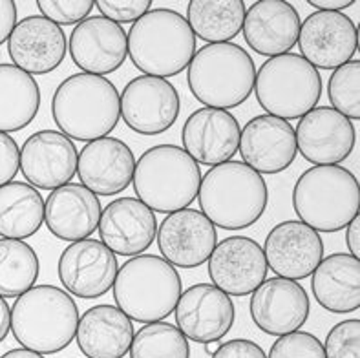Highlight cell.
I'll return each instance as SVG.
<instances>
[{
  "mask_svg": "<svg viewBox=\"0 0 360 358\" xmlns=\"http://www.w3.org/2000/svg\"><path fill=\"white\" fill-rule=\"evenodd\" d=\"M9 329H11V309L8 302L0 296V344L8 338Z\"/></svg>",
  "mask_w": 360,
  "mask_h": 358,
  "instance_id": "45",
  "label": "cell"
},
{
  "mask_svg": "<svg viewBox=\"0 0 360 358\" xmlns=\"http://www.w3.org/2000/svg\"><path fill=\"white\" fill-rule=\"evenodd\" d=\"M242 128L227 110L203 108L192 112L181 130L183 150L198 165H216L233 161L238 152Z\"/></svg>",
  "mask_w": 360,
  "mask_h": 358,
  "instance_id": "22",
  "label": "cell"
},
{
  "mask_svg": "<svg viewBox=\"0 0 360 358\" xmlns=\"http://www.w3.org/2000/svg\"><path fill=\"white\" fill-rule=\"evenodd\" d=\"M218 347H219V342H210V344H205V351L209 354H214Z\"/></svg>",
  "mask_w": 360,
  "mask_h": 358,
  "instance_id": "47",
  "label": "cell"
},
{
  "mask_svg": "<svg viewBox=\"0 0 360 358\" xmlns=\"http://www.w3.org/2000/svg\"><path fill=\"white\" fill-rule=\"evenodd\" d=\"M311 289L326 311L353 313L360 307V262L352 254L335 252L322 258L313 272Z\"/></svg>",
  "mask_w": 360,
  "mask_h": 358,
  "instance_id": "29",
  "label": "cell"
},
{
  "mask_svg": "<svg viewBox=\"0 0 360 358\" xmlns=\"http://www.w3.org/2000/svg\"><path fill=\"white\" fill-rule=\"evenodd\" d=\"M252 322L265 335L283 336L298 331L309 318V295L298 281L269 278L256 287L249 304Z\"/></svg>",
  "mask_w": 360,
  "mask_h": 358,
  "instance_id": "19",
  "label": "cell"
},
{
  "mask_svg": "<svg viewBox=\"0 0 360 358\" xmlns=\"http://www.w3.org/2000/svg\"><path fill=\"white\" fill-rule=\"evenodd\" d=\"M333 108L349 121L360 119V60H349L333 72L328 82Z\"/></svg>",
  "mask_w": 360,
  "mask_h": 358,
  "instance_id": "35",
  "label": "cell"
},
{
  "mask_svg": "<svg viewBox=\"0 0 360 358\" xmlns=\"http://www.w3.org/2000/svg\"><path fill=\"white\" fill-rule=\"evenodd\" d=\"M79 307L70 293L55 286H37L17 296L11 307V333L24 350L55 354L75 338Z\"/></svg>",
  "mask_w": 360,
  "mask_h": 358,
  "instance_id": "3",
  "label": "cell"
},
{
  "mask_svg": "<svg viewBox=\"0 0 360 358\" xmlns=\"http://www.w3.org/2000/svg\"><path fill=\"white\" fill-rule=\"evenodd\" d=\"M196 198L214 227L242 231L264 216L269 191L262 174L243 161H227L203 176Z\"/></svg>",
  "mask_w": 360,
  "mask_h": 358,
  "instance_id": "1",
  "label": "cell"
},
{
  "mask_svg": "<svg viewBox=\"0 0 360 358\" xmlns=\"http://www.w3.org/2000/svg\"><path fill=\"white\" fill-rule=\"evenodd\" d=\"M326 358H360V320H344L328 333Z\"/></svg>",
  "mask_w": 360,
  "mask_h": 358,
  "instance_id": "37",
  "label": "cell"
},
{
  "mask_svg": "<svg viewBox=\"0 0 360 358\" xmlns=\"http://www.w3.org/2000/svg\"><path fill=\"white\" fill-rule=\"evenodd\" d=\"M245 4L242 0H191L187 23L192 33L210 44H221L242 32Z\"/></svg>",
  "mask_w": 360,
  "mask_h": 358,
  "instance_id": "32",
  "label": "cell"
},
{
  "mask_svg": "<svg viewBox=\"0 0 360 358\" xmlns=\"http://www.w3.org/2000/svg\"><path fill=\"white\" fill-rule=\"evenodd\" d=\"M150 0H97L96 8L101 17L112 23H136L145 13L150 11Z\"/></svg>",
  "mask_w": 360,
  "mask_h": 358,
  "instance_id": "39",
  "label": "cell"
},
{
  "mask_svg": "<svg viewBox=\"0 0 360 358\" xmlns=\"http://www.w3.org/2000/svg\"><path fill=\"white\" fill-rule=\"evenodd\" d=\"M0 358H44V354L41 353H35V351H30V350H11L8 353H4Z\"/></svg>",
  "mask_w": 360,
  "mask_h": 358,
  "instance_id": "46",
  "label": "cell"
},
{
  "mask_svg": "<svg viewBox=\"0 0 360 358\" xmlns=\"http://www.w3.org/2000/svg\"><path fill=\"white\" fill-rule=\"evenodd\" d=\"M44 223V198L35 186L11 181L0 186V236L26 240Z\"/></svg>",
  "mask_w": 360,
  "mask_h": 358,
  "instance_id": "31",
  "label": "cell"
},
{
  "mask_svg": "<svg viewBox=\"0 0 360 358\" xmlns=\"http://www.w3.org/2000/svg\"><path fill=\"white\" fill-rule=\"evenodd\" d=\"M255 94L267 115L283 121L300 119L319 105L322 77L302 55H276L256 72Z\"/></svg>",
  "mask_w": 360,
  "mask_h": 358,
  "instance_id": "9",
  "label": "cell"
},
{
  "mask_svg": "<svg viewBox=\"0 0 360 358\" xmlns=\"http://www.w3.org/2000/svg\"><path fill=\"white\" fill-rule=\"evenodd\" d=\"M346 245H347V249H349V252H352L353 258H359L360 256V218H359V214H356L355 218L349 222V225H347Z\"/></svg>",
  "mask_w": 360,
  "mask_h": 358,
  "instance_id": "43",
  "label": "cell"
},
{
  "mask_svg": "<svg viewBox=\"0 0 360 358\" xmlns=\"http://www.w3.org/2000/svg\"><path fill=\"white\" fill-rule=\"evenodd\" d=\"M267 358H326L324 344L311 333L295 331L278 336Z\"/></svg>",
  "mask_w": 360,
  "mask_h": 358,
  "instance_id": "36",
  "label": "cell"
},
{
  "mask_svg": "<svg viewBox=\"0 0 360 358\" xmlns=\"http://www.w3.org/2000/svg\"><path fill=\"white\" fill-rule=\"evenodd\" d=\"M101 200L81 183H68L51 191L44 201V223L55 238L81 241L99 227Z\"/></svg>",
  "mask_w": 360,
  "mask_h": 358,
  "instance_id": "26",
  "label": "cell"
},
{
  "mask_svg": "<svg viewBox=\"0 0 360 358\" xmlns=\"http://www.w3.org/2000/svg\"><path fill=\"white\" fill-rule=\"evenodd\" d=\"M121 117L130 130L141 136H158L178 121L181 101L172 82L167 79L139 75L124 87Z\"/></svg>",
  "mask_w": 360,
  "mask_h": 358,
  "instance_id": "10",
  "label": "cell"
},
{
  "mask_svg": "<svg viewBox=\"0 0 360 358\" xmlns=\"http://www.w3.org/2000/svg\"><path fill=\"white\" fill-rule=\"evenodd\" d=\"M101 241L119 256L143 254L155 240L158 218L154 210L136 198H119L108 203L99 219Z\"/></svg>",
  "mask_w": 360,
  "mask_h": 358,
  "instance_id": "25",
  "label": "cell"
},
{
  "mask_svg": "<svg viewBox=\"0 0 360 358\" xmlns=\"http://www.w3.org/2000/svg\"><path fill=\"white\" fill-rule=\"evenodd\" d=\"M115 254L99 240L73 241L63 250L57 265L66 293L84 300L105 296L117 276Z\"/></svg>",
  "mask_w": 360,
  "mask_h": 358,
  "instance_id": "12",
  "label": "cell"
},
{
  "mask_svg": "<svg viewBox=\"0 0 360 358\" xmlns=\"http://www.w3.org/2000/svg\"><path fill=\"white\" fill-rule=\"evenodd\" d=\"M297 42L313 68L337 70L356 53L359 30L342 11H315L300 24Z\"/></svg>",
  "mask_w": 360,
  "mask_h": 358,
  "instance_id": "11",
  "label": "cell"
},
{
  "mask_svg": "<svg viewBox=\"0 0 360 358\" xmlns=\"http://www.w3.org/2000/svg\"><path fill=\"white\" fill-rule=\"evenodd\" d=\"M255 79V60L233 42L203 46L194 53L187 72L192 96L201 105L227 112L249 99Z\"/></svg>",
  "mask_w": 360,
  "mask_h": 358,
  "instance_id": "6",
  "label": "cell"
},
{
  "mask_svg": "<svg viewBox=\"0 0 360 358\" xmlns=\"http://www.w3.org/2000/svg\"><path fill=\"white\" fill-rule=\"evenodd\" d=\"M136 158L132 148L115 137H101L82 146L77 155L81 185L96 196L121 194L132 183Z\"/></svg>",
  "mask_w": 360,
  "mask_h": 358,
  "instance_id": "24",
  "label": "cell"
},
{
  "mask_svg": "<svg viewBox=\"0 0 360 358\" xmlns=\"http://www.w3.org/2000/svg\"><path fill=\"white\" fill-rule=\"evenodd\" d=\"M130 358H191V345L172 324H145L134 333Z\"/></svg>",
  "mask_w": 360,
  "mask_h": 358,
  "instance_id": "34",
  "label": "cell"
},
{
  "mask_svg": "<svg viewBox=\"0 0 360 358\" xmlns=\"http://www.w3.org/2000/svg\"><path fill=\"white\" fill-rule=\"evenodd\" d=\"M238 150L243 163L258 174L283 172L297 158L295 128L273 115L252 117L240 134Z\"/></svg>",
  "mask_w": 360,
  "mask_h": 358,
  "instance_id": "23",
  "label": "cell"
},
{
  "mask_svg": "<svg viewBox=\"0 0 360 358\" xmlns=\"http://www.w3.org/2000/svg\"><path fill=\"white\" fill-rule=\"evenodd\" d=\"M267 267L280 278L298 281L311 276L324 258V241L316 231L297 219L278 223L265 238Z\"/></svg>",
  "mask_w": 360,
  "mask_h": 358,
  "instance_id": "18",
  "label": "cell"
},
{
  "mask_svg": "<svg viewBox=\"0 0 360 358\" xmlns=\"http://www.w3.org/2000/svg\"><path fill=\"white\" fill-rule=\"evenodd\" d=\"M176 324L196 344L219 342L234 326V304L231 296L212 283H196L181 293L176 304Z\"/></svg>",
  "mask_w": 360,
  "mask_h": 358,
  "instance_id": "13",
  "label": "cell"
},
{
  "mask_svg": "<svg viewBox=\"0 0 360 358\" xmlns=\"http://www.w3.org/2000/svg\"><path fill=\"white\" fill-rule=\"evenodd\" d=\"M41 108V88L33 75L13 64H0V132L26 128Z\"/></svg>",
  "mask_w": 360,
  "mask_h": 358,
  "instance_id": "30",
  "label": "cell"
},
{
  "mask_svg": "<svg viewBox=\"0 0 360 358\" xmlns=\"http://www.w3.org/2000/svg\"><path fill=\"white\" fill-rule=\"evenodd\" d=\"M300 24L298 11L285 0H260L247 9L242 32L251 50L276 57L295 48Z\"/></svg>",
  "mask_w": 360,
  "mask_h": 358,
  "instance_id": "27",
  "label": "cell"
},
{
  "mask_svg": "<svg viewBox=\"0 0 360 358\" xmlns=\"http://www.w3.org/2000/svg\"><path fill=\"white\" fill-rule=\"evenodd\" d=\"M292 209L316 232L346 229L360 209L359 181L338 165L307 168L292 188Z\"/></svg>",
  "mask_w": 360,
  "mask_h": 358,
  "instance_id": "8",
  "label": "cell"
},
{
  "mask_svg": "<svg viewBox=\"0 0 360 358\" xmlns=\"http://www.w3.org/2000/svg\"><path fill=\"white\" fill-rule=\"evenodd\" d=\"M20 170V148L9 134L0 132V186L11 183Z\"/></svg>",
  "mask_w": 360,
  "mask_h": 358,
  "instance_id": "40",
  "label": "cell"
},
{
  "mask_svg": "<svg viewBox=\"0 0 360 358\" xmlns=\"http://www.w3.org/2000/svg\"><path fill=\"white\" fill-rule=\"evenodd\" d=\"M70 55L82 73L99 77L114 73L127 60V32L101 15L84 18L70 35Z\"/></svg>",
  "mask_w": 360,
  "mask_h": 358,
  "instance_id": "20",
  "label": "cell"
},
{
  "mask_svg": "<svg viewBox=\"0 0 360 358\" xmlns=\"http://www.w3.org/2000/svg\"><path fill=\"white\" fill-rule=\"evenodd\" d=\"M41 262L32 245L0 238V296L17 298L35 286Z\"/></svg>",
  "mask_w": 360,
  "mask_h": 358,
  "instance_id": "33",
  "label": "cell"
},
{
  "mask_svg": "<svg viewBox=\"0 0 360 358\" xmlns=\"http://www.w3.org/2000/svg\"><path fill=\"white\" fill-rule=\"evenodd\" d=\"M77 155L75 143L63 132H35L20 148V172L35 188L55 191L77 174Z\"/></svg>",
  "mask_w": 360,
  "mask_h": 358,
  "instance_id": "15",
  "label": "cell"
},
{
  "mask_svg": "<svg viewBox=\"0 0 360 358\" xmlns=\"http://www.w3.org/2000/svg\"><path fill=\"white\" fill-rule=\"evenodd\" d=\"M212 358H267V354L256 342L234 338L225 344H219Z\"/></svg>",
  "mask_w": 360,
  "mask_h": 358,
  "instance_id": "41",
  "label": "cell"
},
{
  "mask_svg": "<svg viewBox=\"0 0 360 358\" xmlns=\"http://www.w3.org/2000/svg\"><path fill=\"white\" fill-rule=\"evenodd\" d=\"M17 24V4L11 0H0V46L8 42Z\"/></svg>",
  "mask_w": 360,
  "mask_h": 358,
  "instance_id": "42",
  "label": "cell"
},
{
  "mask_svg": "<svg viewBox=\"0 0 360 358\" xmlns=\"http://www.w3.org/2000/svg\"><path fill=\"white\" fill-rule=\"evenodd\" d=\"M128 55L143 75L174 77L188 68L196 53V35L176 9H150L127 35Z\"/></svg>",
  "mask_w": 360,
  "mask_h": 358,
  "instance_id": "4",
  "label": "cell"
},
{
  "mask_svg": "<svg viewBox=\"0 0 360 358\" xmlns=\"http://www.w3.org/2000/svg\"><path fill=\"white\" fill-rule=\"evenodd\" d=\"M51 115L64 136L75 141L108 137L121 117V101L108 79L75 73L64 79L51 99Z\"/></svg>",
  "mask_w": 360,
  "mask_h": 358,
  "instance_id": "2",
  "label": "cell"
},
{
  "mask_svg": "<svg viewBox=\"0 0 360 358\" xmlns=\"http://www.w3.org/2000/svg\"><path fill=\"white\" fill-rule=\"evenodd\" d=\"M112 289L117 309L130 320L154 324L172 314L183 283L172 263L158 254H137L119 269Z\"/></svg>",
  "mask_w": 360,
  "mask_h": 358,
  "instance_id": "5",
  "label": "cell"
},
{
  "mask_svg": "<svg viewBox=\"0 0 360 358\" xmlns=\"http://www.w3.org/2000/svg\"><path fill=\"white\" fill-rule=\"evenodd\" d=\"M309 6L316 8L319 11H340L353 6V0H309Z\"/></svg>",
  "mask_w": 360,
  "mask_h": 358,
  "instance_id": "44",
  "label": "cell"
},
{
  "mask_svg": "<svg viewBox=\"0 0 360 358\" xmlns=\"http://www.w3.org/2000/svg\"><path fill=\"white\" fill-rule=\"evenodd\" d=\"M158 249L174 267L196 269L209 260L218 231L205 214L194 209L170 212L158 229Z\"/></svg>",
  "mask_w": 360,
  "mask_h": 358,
  "instance_id": "14",
  "label": "cell"
},
{
  "mask_svg": "<svg viewBox=\"0 0 360 358\" xmlns=\"http://www.w3.org/2000/svg\"><path fill=\"white\" fill-rule=\"evenodd\" d=\"M37 8L41 9V15L57 26H70L79 24L96 8V2L91 0H39Z\"/></svg>",
  "mask_w": 360,
  "mask_h": 358,
  "instance_id": "38",
  "label": "cell"
},
{
  "mask_svg": "<svg viewBox=\"0 0 360 358\" xmlns=\"http://www.w3.org/2000/svg\"><path fill=\"white\" fill-rule=\"evenodd\" d=\"M207 262L212 286L229 296L255 293L267 280L269 271L260 243L247 236H231L216 243Z\"/></svg>",
  "mask_w": 360,
  "mask_h": 358,
  "instance_id": "16",
  "label": "cell"
},
{
  "mask_svg": "<svg viewBox=\"0 0 360 358\" xmlns=\"http://www.w3.org/2000/svg\"><path fill=\"white\" fill-rule=\"evenodd\" d=\"M132 185L137 200L154 212L188 209L200 191V165L181 146H152L136 161Z\"/></svg>",
  "mask_w": 360,
  "mask_h": 358,
  "instance_id": "7",
  "label": "cell"
},
{
  "mask_svg": "<svg viewBox=\"0 0 360 358\" xmlns=\"http://www.w3.org/2000/svg\"><path fill=\"white\" fill-rule=\"evenodd\" d=\"M75 340L86 358H123L134 340L132 320L115 305H96L79 317Z\"/></svg>",
  "mask_w": 360,
  "mask_h": 358,
  "instance_id": "28",
  "label": "cell"
},
{
  "mask_svg": "<svg viewBox=\"0 0 360 358\" xmlns=\"http://www.w3.org/2000/svg\"><path fill=\"white\" fill-rule=\"evenodd\" d=\"M68 51L63 27L44 18L30 15L15 24L8 39V55L13 66L30 75H44L59 68Z\"/></svg>",
  "mask_w": 360,
  "mask_h": 358,
  "instance_id": "21",
  "label": "cell"
},
{
  "mask_svg": "<svg viewBox=\"0 0 360 358\" xmlns=\"http://www.w3.org/2000/svg\"><path fill=\"white\" fill-rule=\"evenodd\" d=\"M295 137L298 152L315 167L346 161L356 141L353 122L331 106H319L300 117Z\"/></svg>",
  "mask_w": 360,
  "mask_h": 358,
  "instance_id": "17",
  "label": "cell"
}]
</instances>
